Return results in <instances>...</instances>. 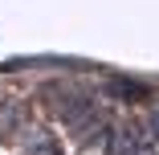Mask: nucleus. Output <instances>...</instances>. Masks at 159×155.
I'll list each match as a JSON object with an SVG mask.
<instances>
[{"label":"nucleus","instance_id":"nucleus-1","mask_svg":"<svg viewBox=\"0 0 159 155\" xmlns=\"http://www.w3.org/2000/svg\"><path fill=\"white\" fill-rule=\"evenodd\" d=\"M110 155H147V147H139L135 135H118V139L110 143Z\"/></svg>","mask_w":159,"mask_h":155},{"label":"nucleus","instance_id":"nucleus-2","mask_svg":"<svg viewBox=\"0 0 159 155\" xmlns=\"http://www.w3.org/2000/svg\"><path fill=\"white\" fill-rule=\"evenodd\" d=\"M155 135H159V114H155Z\"/></svg>","mask_w":159,"mask_h":155}]
</instances>
